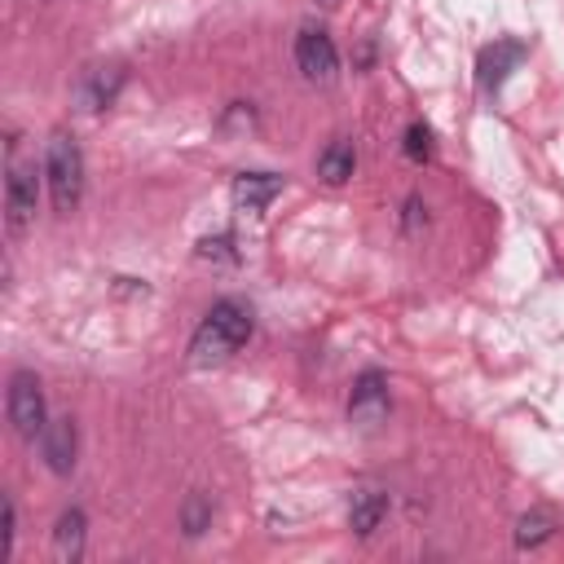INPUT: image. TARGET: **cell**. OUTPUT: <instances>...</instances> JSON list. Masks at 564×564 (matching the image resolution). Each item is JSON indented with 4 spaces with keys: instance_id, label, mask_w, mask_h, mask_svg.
Segmentation results:
<instances>
[{
    "instance_id": "cell-1",
    "label": "cell",
    "mask_w": 564,
    "mask_h": 564,
    "mask_svg": "<svg viewBox=\"0 0 564 564\" xmlns=\"http://www.w3.org/2000/svg\"><path fill=\"white\" fill-rule=\"evenodd\" d=\"M251 339V308L242 300H216L207 308V317L198 322L194 339H189V361L194 366H212V361H225L234 357L242 344Z\"/></svg>"
},
{
    "instance_id": "cell-2",
    "label": "cell",
    "mask_w": 564,
    "mask_h": 564,
    "mask_svg": "<svg viewBox=\"0 0 564 564\" xmlns=\"http://www.w3.org/2000/svg\"><path fill=\"white\" fill-rule=\"evenodd\" d=\"M44 181H48V194H53V207L66 216L79 207L84 198V154H79V141L70 132H53L48 137V150H44Z\"/></svg>"
},
{
    "instance_id": "cell-3",
    "label": "cell",
    "mask_w": 564,
    "mask_h": 564,
    "mask_svg": "<svg viewBox=\"0 0 564 564\" xmlns=\"http://www.w3.org/2000/svg\"><path fill=\"white\" fill-rule=\"evenodd\" d=\"M9 423L22 441H40L44 427H48V410H44V388H40V375L35 370H13L9 375Z\"/></svg>"
},
{
    "instance_id": "cell-4",
    "label": "cell",
    "mask_w": 564,
    "mask_h": 564,
    "mask_svg": "<svg viewBox=\"0 0 564 564\" xmlns=\"http://www.w3.org/2000/svg\"><path fill=\"white\" fill-rule=\"evenodd\" d=\"M295 66L308 84H330L339 75V53H335V40L322 31V26H304L295 35Z\"/></svg>"
},
{
    "instance_id": "cell-5",
    "label": "cell",
    "mask_w": 564,
    "mask_h": 564,
    "mask_svg": "<svg viewBox=\"0 0 564 564\" xmlns=\"http://www.w3.org/2000/svg\"><path fill=\"white\" fill-rule=\"evenodd\" d=\"M388 379L379 370H361L357 383H352V397H348V419L357 427H379L388 419Z\"/></svg>"
},
{
    "instance_id": "cell-6",
    "label": "cell",
    "mask_w": 564,
    "mask_h": 564,
    "mask_svg": "<svg viewBox=\"0 0 564 564\" xmlns=\"http://www.w3.org/2000/svg\"><path fill=\"white\" fill-rule=\"evenodd\" d=\"M119 88H123V66H119V62L88 66V70L79 75V84H75V106H79L84 115H97V110L115 106Z\"/></svg>"
},
{
    "instance_id": "cell-7",
    "label": "cell",
    "mask_w": 564,
    "mask_h": 564,
    "mask_svg": "<svg viewBox=\"0 0 564 564\" xmlns=\"http://www.w3.org/2000/svg\"><path fill=\"white\" fill-rule=\"evenodd\" d=\"M35 216V167H22V163H9V176H4V225L9 234H22Z\"/></svg>"
},
{
    "instance_id": "cell-8",
    "label": "cell",
    "mask_w": 564,
    "mask_h": 564,
    "mask_svg": "<svg viewBox=\"0 0 564 564\" xmlns=\"http://www.w3.org/2000/svg\"><path fill=\"white\" fill-rule=\"evenodd\" d=\"M520 62H524V44L520 40H494V44H485L480 57H476V84H480V93H498L502 79Z\"/></svg>"
},
{
    "instance_id": "cell-9",
    "label": "cell",
    "mask_w": 564,
    "mask_h": 564,
    "mask_svg": "<svg viewBox=\"0 0 564 564\" xmlns=\"http://www.w3.org/2000/svg\"><path fill=\"white\" fill-rule=\"evenodd\" d=\"M75 419L70 414H57V419H48V427H44V436H40V454H44V463H48V471L53 476H70V467H75Z\"/></svg>"
},
{
    "instance_id": "cell-10",
    "label": "cell",
    "mask_w": 564,
    "mask_h": 564,
    "mask_svg": "<svg viewBox=\"0 0 564 564\" xmlns=\"http://www.w3.org/2000/svg\"><path fill=\"white\" fill-rule=\"evenodd\" d=\"M278 194H282V176H273V172H238L234 176V203L251 216H260Z\"/></svg>"
},
{
    "instance_id": "cell-11",
    "label": "cell",
    "mask_w": 564,
    "mask_h": 564,
    "mask_svg": "<svg viewBox=\"0 0 564 564\" xmlns=\"http://www.w3.org/2000/svg\"><path fill=\"white\" fill-rule=\"evenodd\" d=\"M383 516H388V494L383 489H375V485L352 489V498H348V529L357 538H370L383 524Z\"/></svg>"
},
{
    "instance_id": "cell-12",
    "label": "cell",
    "mask_w": 564,
    "mask_h": 564,
    "mask_svg": "<svg viewBox=\"0 0 564 564\" xmlns=\"http://www.w3.org/2000/svg\"><path fill=\"white\" fill-rule=\"evenodd\" d=\"M84 529H88V520H84L79 507H70V511L57 516V524H53V551H57L62 564H75L84 555Z\"/></svg>"
},
{
    "instance_id": "cell-13",
    "label": "cell",
    "mask_w": 564,
    "mask_h": 564,
    "mask_svg": "<svg viewBox=\"0 0 564 564\" xmlns=\"http://www.w3.org/2000/svg\"><path fill=\"white\" fill-rule=\"evenodd\" d=\"M352 167H357V150H352L348 137H335V141L317 154V176H322L326 185H344V181L352 176Z\"/></svg>"
},
{
    "instance_id": "cell-14",
    "label": "cell",
    "mask_w": 564,
    "mask_h": 564,
    "mask_svg": "<svg viewBox=\"0 0 564 564\" xmlns=\"http://www.w3.org/2000/svg\"><path fill=\"white\" fill-rule=\"evenodd\" d=\"M555 533V520L546 511H529L516 520V546H542Z\"/></svg>"
},
{
    "instance_id": "cell-15",
    "label": "cell",
    "mask_w": 564,
    "mask_h": 564,
    "mask_svg": "<svg viewBox=\"0 0 564 564\" xmlns=\"http://www.w3.org/2000/svg\"><path fill=\"white\" fill-rule=\"evenodd\" d=\"M207 524H212V498L194 489V494L185 498V507H181V529H185L189 538H198Z\"/></svg>"
},
{
    "instance_id": "cell-16",
    "label": "cell",
    "mask_w": 564,
    "mask_h": 564,
    "mask_svg": "<svg viewBox=\"0 0 564 564\" xmlns=\"http://www.w3.org/2000/svg\"><path fill=\"white\" fill-rule=\"evenodd\" d=\"M405 154H410L414 163H427V159H432V128H427V123H410V128H405Z\"/></svg>"
},
{
    "instance_id": "cell-17",
    "label": "cell",
    "mask_w": 564,
    "mask_h": 564,
    "mask_svg": "<svg viewBox=\"0 0 564 564\" xmlns=\"http://www.w3.org/2000/svg\"><path fill=\"white\" fill-rule=\"evenodd\" d=\"M198 260H238V251H234V234H207L203 242H198Z\"/></svg>"
},
{
    "instance_id": "cell-18",
    "label": "cell",
    "mask_w": 564,
    "mask_h": 564,
    "mask_svg": "<svg viewBox=\"0 0 564 564\" xmlns=\"http://www.w3.org/2000/svg\"><path fill=\"white\" fill-rule=\"evenodd\" d=\"M13 533H18V511H13V498H4V529H0V560L13 555Z\"/></svg>"
},
{
    "instance_id": "cell-19",
    "label": "cell",
    "mask_w": 564,
    "mask_h": 564,
    "mask_svg": "<svg viewBox=\"0 0 564 564\" xmlns=\"http://www.w3.org/2000/svg\"><path fill=\"white\" fill-rule=\"evenodd\" d=\"M419 225H427V207H423V198H405V229L414 234Z\"/></svg>"
},
{
    "instance_id": "cell-20",
    "label": "cell",
    "mask_w": 564,
    "mask_h": 564,
    "mask_svg": "<svg viewBox=\"0 0 564 564\" xmlns=\"http://www.w3.org/2000/svg\"><path fill=\"white\" fill-rule=\"evenodd\" d=\"M322 4H339V0H322Z\"/></svg>"
}]
</instances>
